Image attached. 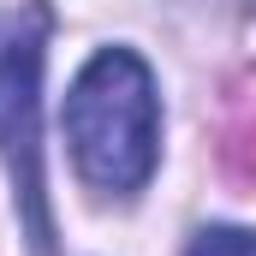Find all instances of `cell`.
<instances>
[{
    "instance_id": "2",
    "label": "cell",
    "mask_w": 256,
    "mask_h": 256,
    "mask_svg": "<svg viewBox=\"0 0 256 256\" xmlns=\"http://www.w3.org/2000/svg\"><path fill=\"white\" fill-rule=\"evenodd\" d=\"M48 6L24 0L0 12V155L12 161L24 202H30V232L36 244H48V220H42V48H48Z\"/></svg>"
},
{
    "instance_id": "3",
    "label": "cell",
    "mask_w": 256,
    "mask_h": 256,
    "mask_svg": "<svg viewBox=\"0 0 256 256\" xmlns=\"http://www.w3.org/2000/svg\"><path fill=\"white\" fill-rule=\"evenodd\" d=\"M185 256H256V232H244V226H202Z\"/></svg>"
},
{
    "instance_id": "1",
    "label": "cell",
    "mask_w": 256,
    "mask_h": 256,
    "mask_svg": "<svg viewBox=\"0 0 256 256\" xmlns=\"http://www.w3.org/2000/svg\"><path fill=\"white\" fill-rule=\"evenodd\" d=\"M66 143L84 185L131 196L149 185L161 155V102L155 78L131 48H102L66 90Z\"/></svg>"
}]
</instances>
